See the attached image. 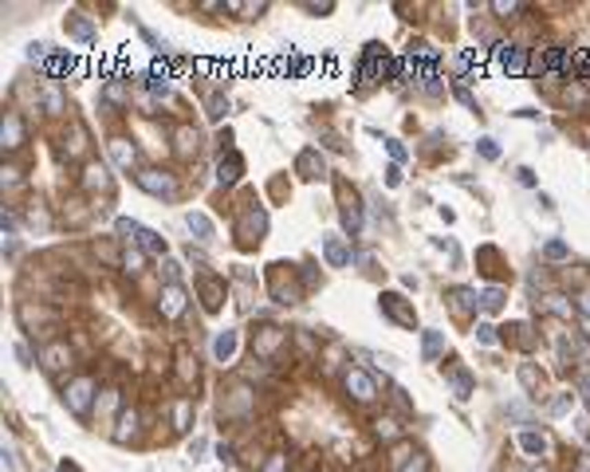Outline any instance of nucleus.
<instances>
[{"label": "nucleus", "instance_id": "nucleus-1", "mask_svg": "<svg viewBox=\"0 0 590 472\" xmlns=\"http://www.w3.org/2000/svg\"><path fill=\"white\" fill-rule=\"evenodd\" d=\"M91 398H95V378H75L67 389H63V405H67L75 417H87L91 414Z\"/></svg>", "mask_w": 590, "mask_h": 472}, {"label": "nucleus", "instance_id": "nucleus-2", "mask_svg": "<svg viewBox=\"0 0 590 472\" xmlns=\"http://www.w3.org/2000/svg\"><path fill=\"white\" fill-rule=\"evenodd\" d=\"M343 386H346V394H350L355 402H362V405L378 398V382H374V374H366V370H346Z\"/></svg>", "mask_w": 590, "mask_h": 472}, {"label": "nucleus", "instance_id": "nucleus-3", "mask_svg": "<svg viewBox=\"0 0 590 472\" xmlns=\"http://www.w3.org/2000/svg\"><path fill=\"white\" fill-rule=\"evenodd\" d=\"M496 59H500V67L508 71L512 79H520L527 71V47H520V43H496Z\"/></svg>", "mask_w": 590, "mask_h": 472}, {"label": "nucleus", "instance_id": "nucleus-4", "mask_svg": "<svg viewBox=\"0 0 590 472\" xmlns=\"http://www.w3.org/2000/svg\"><path fill=\"white\" fill-rule=\"evenodd\" d=\"M185 303H189V292L181 283H165L162 295H158V311H162L165 319H178L181 311H185Z\"/></svg>", "mask_w": 590, "mask_h": 472}, {"label": "nucleus", "instance_id": "nucleus-5", "mask_svg": "<svg viewBox=\"0 0 590 472\" xmlns=\"http://www.w3.org/2000/svg\"><path fill=\"white\" fill-rule=\"evenodd\" d=\"M138 185H142L146 193H154V197H173L178 193V181L169 178V173H162V169H142V173H138Z\"/></svg>", "mask_w": 590, "mask_h": 472}, {"label": "nucleus", "instance_id": "nucleus-6", "mask_svg": "<svg viewBox=\"0 0 590 472\" xmlns=\"http://www.w3.org/2000/svg\"><path fill=\"white\" fill-rule=\"evenodd\" d=\"M63 32H67V36H75L83 47H95V43H98V28L87 20V16H79V12H71L67 20H63Z\"/></svg>", "mask_w": 590, "mask_h": 472}, {"label": "nucleus", "instance_id": "nucleus-7", "mask_svg": "<svg viewBox=\"0 0 590 472\" xmlns=\"http://www.w3.org/2000/svg\"><path fill=\"white\" fill-rule=\"evenodd\" d=\"M323 256H327L330 268H346V264H350V248H346V240L339 233L323 236Z\"/></svg>", "mask_w": 590, "mask_h": 472}, {"label": "nucleus", "instance_id": "nucleus-8", "mask_svg": "<svg viewBox=\"0 0 590 472\" xmlns=\"http://www.w3.org/2000/svg\"><path fill=\"white\" fill-rule=\"evenodd\" d=\"M382 311L390 315L394 323H401V327H417V315H413V307H405V299L401 295H382Z\"/></svg>", "mask_w": 590, "mask_h": 472}, {"label": "nucleus", "instance_id": "nucleus-9", "mask_svg": "<svg viewBox=\"0 0 590 472\" xmlns=\"http://www.w3.org/2000/svg\"><path fill=\"white\" fill-rule=\"evenodd\" d=\"M0 138H4V150H20L24 146V118L16 111L4 114V126H0Z\"/></svg>", "mask_w": 590, "mask_h": 472}, {"label": "nucleus", "instance_id": "nucleus-10", "mask_svg": "<svg viewBox=\"0 0 590 472\" xmlns=\"http://www.w3.org/2000/svg\"><path fill=\"white\" fill-rule=\"evenodd\" d=\"M264 228H268V213H264V208H252V213L244 217V224H240V233H244V244L260 240Z\"/></svg>", "mask_w": 590, "mask_h": 472}, {"label": "nucleus", "instance_id": "nucleus-11", "mask_svg": "<svg viewBox=\"0 0 590 472\" xmlns=\"http://www.w3.org/2000/svg\"><path fill=\"white\" fill-rule=\"evenodd\" d=\"M110 158H114V166H118V169H134L138 166V150L126 138H114V142H110Z\"/></svg>", "mask_w": 590, "mask_h": 472}, {"label": "nucleus", "instance_id": "nucleus-12", "mask_svg": "<svg viewBox=\"0 0 590 472\" xmlns=\"http://www.w3.org/2000/svg\"><path fill=\"white\" fill-rule=\"evenodd\" d=\"M236 343H240V334H236V331H220L217 339H213V358H217V362H233Z\"/></svg>", "mask_w": 590, "mask_h": 472}, {"label": "nucleus", "instance_id": "nucleus-13", "mask_svg": "<svg viewBox=\"0 0 590 472\" xmlns=\"http://www.w3.org/2000/svg\"><path fill=\"white\" fill-rule=\"evenodd\" d=\"M295 169H299L303 178H323V173H327L323 158H319V150H303L299 158H295Z\"/></svg>", "mask_w": 590, "mask_h": 472}, {"label": "nucleus", "instance_id": "nucleus-14", "mask_svg": "<svg viewBox=\"0 0 590 472\" xmlns=\"http://www.w3.org/2000/svg\"><path fill=\"white\" fill-rule=\"evenodd\" d=\"M343 228H346L350 236H358V233H362V208H358L355 193H350V197L343 193Z\"/></svg>", "mask_w": 590, "mask_h": 472}, {"label": "nucleus", "instance_id": "nucleus-15", "mask_svg": "<svg viewBox=\"0 0 590 472\" xmlns=\"http://www.w3.org/2000/svg\"><path fill=\"white\" fill-rule=\"evenodd\" d=\"M75 67H79V59L71 56V52H67V56H63V52H55V56L43 63V75H48V79H59V75H67V71H75Z\"/></svg>", "mask_w": 590, "mask_h": 472}, {"label": "nucleus", "instance_id": "nucleus-16", "mask_svg": "<svg viewBox=\"0 0 590 472\" xmlns=\"http://www.w3.org/2000/svg\"><path fill=\"white\" fill-rule=\"evenodd\" d=\"M421 354L425 362H437L445 354V331H421Z\"/></svg>", "mask_w": 590, "mask_h": 472}, {"label": "nucleus", "instance_id": "nucleus-17", "mask_svg": "<svg viewBox=\"0 0 590 472\" xmlns=\"http://www.w3.org/2000/svg\"><path fill=\"white\" fill-rule=\"evenodd\" d=\"M449 386H453V394L465 402V398H472V386H476V382H472V374H468L465 366H453V370H449Z\"/></svg>", "mask_w": 590, "mask_h": 472}, {"label": "nucleus", "instance_id": "nucleus-18", "mask_svg": "<svg viewBox=\"0 0 590 472\" xmlns=\"http://www.w3.org/2000/svg\"><path fill=\"white\" fill-rule=\"evenodd\" d=\"M240 169H244L240 153H229V158H220V166H217V181H220V185H233V181L240 178Z\"/></svg>", "mask_w": 590, "mask_h": 472}, {"label": "nucleus", "instance_id": "nucleus-19", "mask_svg": "<svg viewBox=\"0 0 590 472\" xmlns=\"http://www.w3.org/2000/svg\"><path fill=\"white\" fill-rule=\"evenodd\" d=\"M280 343H284V331H280V327H264V331L256 334L252 350H256V354H272V350L280 347Z\"/></svg>", "mask_w": 590, "mask_h": 472}, {"label": "nucleus", "instance_id": "nucleus-20", "mask_svg": "<svg viewBox=\"0 0 590 472\" xmlns=\"http://www.w3.org/2000/svg\"><path fill=\"white\" fill-rule=\"evenodd\" d=\"M185 224H189V233L197 236V240H213V236H217L213 233V221H209L205 213H193L189 208V213H185Z\"/></svg>", "mask_w": 590, "mask_h": 472}, {"label": "nucleus", "instance_id": "nucleus-21", "mask_svg": "<svg viewBox=\"0 0 590 472\" xmlns=\"http://www.w3.org/2000/svg\"><path fill=\"white\" fill-rule=\"evenodd\" d=\"M449 295H453V311H456V315H472V311H476V299H481L472 288H453Z\"/></svg>", "mask_w": 590, "mask_h": 472}, {"label": "nucleus", "instance_id": "nucleus-22", "mask_svg": "<svg viewBox=\"0 0 590 472\" xmlns=\"http://www.w3.org/2000/svg\"><path fill=\"white\" fill-rule=\"evenodd\" d=\"M248 405H252V394L244 386L233 389V402H220V414L224 417H236V414H248Z\"/></svg>", "mask_w": 590, "mask_h": 472}, {"label": "nucleus", "instance_id": "nucleus-23", "mask_svg": "<svg viewBox=\"0 0 590 472\" xmlns=\"http://www.w3.org/2000/svg\"><path fill=\"white\" fill-rule=\"evenodd\" d=\"M201 295H205V311H220L224 292H220V283L213 276H201Z\"/></svg>", "mask_w": 590, "mask_h": 472}, {"label": "nucleus", "instance_id": "nucleus-24", "mask_svg": "<svg viewBox=\"0 0 590 472\" xmlns=\"http://www.w3.org/2000/svg\"><path fill=\"white\" fill-rule=\"evenodd\" d=\"M138 248L150 252V256H165V236H158L154 228H142L138 233Z\"/></svg>", "mask_w": 590, "mask_h": 472}, {"label": "nucleus", "instance_id": "nucleus-25", "mask_svg": "<svg viewBox=\"0 0 590 472\" xmlns=\"http://www.w3.org/2000/svg\"><path fill=\"white\" fill-rule=\"evenodd\" d=\"M398 472H429V457L425 453H398Z\"/></svg>", "mask_w": 590, "mask_h": 472}, {"label": "nucleus", "instance_id": "nucleus-26", "mask_svg": "<svg viewBox=\"0 0 590 472\" xmlns=\"http://www.w3.org/2000/svg\"><path fill=\"white\" fill-rule=\"evenodd\" d=\"M520 449L527 457H543L547 453V437L543 433H520Z\"/></svg>", "mask_w": 590, "mask_h": 472}, {"label": "nucleus", "instance_id": "nucleus-27", "mask_svg": "<svg viewBox=\"0 0 590 472\" xmlns=\"http://www.w3.org/2000/svg\"><path fill=\"white\" fill-rule=\"evenodd\" d=\"M134 433H138V414H134V409H126V414L118 417V429H114V441H118V444H126L130 437H134Z\"/></svg>", "mask_w": 590, "mask_h": 472}, {"label": "nucleus", "instance_id": "nucleus-28", "mask_svg": "<svg viewBox=\"0 0 590 472\" xmlns=\"http://www.w3.org/2000/svg\"><path fill=\"white\" fill-rule=\"evenodd\" d=\"M189 425H193V402H173V429L178 433H189Z\"/></svg>", "mask_w": 590, "mask_h": 472}, {"label": "nucleus", "instance_id": "nucleus-29", "mask_svg": "<svg viewBox=\"0 0 590 472\" xmlns=\"http://www.w3.org/2000/svg\"><path fill=\"white\" fill-rule=\"evenodd\" d=\"M67 358H71L67 347H59V343L43 350V366H48V370H63V366H67Z\"/></svg>", "mask_w": 590, "mask_h": 472}, {"label": "nucleus", "instance_id": "nucleus-30", "mask_svg": "<svg viewBox=\"0 0 590 472\" xmlns=\"http://www.w3.org/2000/svg\"><path fill=\"white\" fill-rule=\"evenodd\" d=\"M103 103H107V107H123V103H126V87H123V79H110V83L103 87Z\"/></svg>", "mask_w": 590, "mask_h": 472}, {"label": "nucleus", "instance_id": "nucleus-31", "mask_svg": "<svg viewBox=\"0 0 590 472\" xmlns=\"http://www.w3.org/2000/svg\"><path fill=\"white\" fill-rule=\"evenodd\" d=\"M504 299H508V295H504V288H484V292H481V307H484V311H500V307H504Z\"/></svg>", "mask_w": 590, "mask_h": 472}, {"label": "nucleus", "instance_id": "nucleus-32", "mask_svg": "<svg viewBox=\"0 0 590 472\" xmlns=\"http://www.w3.org/2000/svg\"><path fill=\"white\" fill-rule=\"evenodd\" d=\"M543 67H547L551 75H559V71H567L571 63H567V56L559 52V47H547V56H543Z\"/></svg>", "mask_w": 590, "mask_h": 472}, {"label": "nucleus", "instance_id": "nucleus-33", "mask_svg": "<svg viewBox=\"0 0 590 472\" xmlns=\"http://www.w3.org/2000/svg\"><path fill=\"white\" fill-rule=\"evenodd\" d=\"M83 181H87V189H107V185H110V178H107V169H103V166H91Z\"/></svg>", "mask_w": 590, "mask_h": 472}, {"label": "nucleus", "instance_id": "nucleus-34", "mask_svg": "<svg viewBox=\"0 0 590 472\" xmlns=\"http://www.w3.org/2000/svg\"><path fill=\"white\" fill-rule=\"evenodd\" d=\"M520 382L531 389V394H539V386H543V374H539L536 366H520Z\"/></svg>", "mask_w": 590, "mask_h": 472}, {"label": "nucleus", "instance_id": "nucleus-35", "mask_svg": "<svg viewBox=\"0 0 590 472\" xmlns=\"http://www.w3.org/2000/svg\"><path fill=\"white\" fill-rule=\"evenodd\" d=\"M43 107H48V114H63V95L55 87H43Z\"/></svg>", "mask_w": 590, "mask_h": 472}, {"label": "nucleus", "instance_id": "nucleus-36", "mask_svg": "<svg viewBox=\"0 0 590 472\" xmlns=\"http://www.w3.org/2000/svg\"><path fill=\"white\" fill-rule=\"evenodd\" d=\"M205 107H209V118H213V122H217V118H224V114H229V98H224V95H213V98H209V103H205Z\"/></svg>", "mask_w": 590, "mask_h": 472}, {"label": "nucleus", "instance_id": "nucleus-37", "mask_svg": "<svg viewBox=\"0 0 590 472\" xmlns=\"http://www.w3.org/2000/svg\"><path fill=\"white\" fill-rule=\"evenodd\" d=\"M543 256H547V260H567L571 248H567V240H547V244H543Z\"/></svg>", "mask_w": 590, "mask_h": 472}, {"label": "nucleus", "instance_id": "nucleus-38", "mask_svg": "<svg viewBox=\"0 0 590 472\" xmlns=\"http://www.w3.org/2000/svg\"><path fill=\"white\" fill-rule=\"evenodd\" d=\"M114 228H118V236H126V240H138V233H142V224L130 221V217H118V221H114Z\"/></svg>", "mask_w": 590, "mask_h": 472}, {"label": "nucleus", "instance_id": "nucleus-39", "mask_svg": "<svg viewBox=\"0 0 590 472\" xmlns=\"http://www.w3.org/2000/svg\"><path fill=\"white\" fill-rule=\"evenodd\" d=\"M197 150V130H178V153Z\"/></svg>", "mask_w": 590, "mask_h": 472}, {"label": "nucleus", "instance_id": "nucleus-40", "mask_svg": "<svg viewBox=\"0 0 590 472\" xmlns=\"http://www.w3.org/2000/svg\"><path fill=\"white\" fill-rule=\"evenodd\" d=\"M476 153H481L484 162H496V158H500V146H496V138H481L476 142Z\"/></svg>", "mask_w": 590, "mask_h": 472}, {"label": "nucleus", "instance_id": "nucleus-41", "mask_svg": "<svg viewBox=\"0 0 590 472\" xmlns=\"http://www.w3.org/2000/svg\"><path fill=\"white\" fill-rule=\"evenodd\" d=\"M142 260H146V252L142 248H126V256H123L126 272H142Z\"/></svg>", "mask_w": 590, "mask_h": 472}, {"label": "nucleus", "instance_id": "nucleus-42", "mask_svg": "<svg viewBox=\"0 0 590 472\" xmlns=\"http://www.w3.org/2000/svg\"><path fill=\"white\" fill-rule=\"evenodd\" d=\"M146 87H150L154 95H169V79H165V75H150V79H146Z\"/></svg>", "mask_w": 590, "mask_h": 472}, {"label": "nucleus", "instance_id": "nucleus-43", "mask_svg": "<svg viewBox=\"0 0 590 472\" xmlns=\"http://www.w3.org/2000/svg\"><path fill=\"white\" fill-rule=\"evenodd\" d=\"M162 276H165V283H178L181 264H178V260H162Z\"/></svg>", "mask_w": 590, "mask_h": 472}, {"label": "nucleus", "instance_id": "nucleus-44", "mask_svg": "<svg viewBox=\"0 0 590 472\" xmlns=\"http://www.w3.org/2000/svg\"><path fill=\"white\" fill-rule=\"evenodd\" d=\"M28 59H32V63H48V43H32V47H28Z\"/></svg>", "mask_w": 590, "mask_h": 472}, {"label": "nucleus", "instance_id": "nucleus-45", "mask_svg": "<svg viewBox=\"0 0 590 472\" xmlns=\"http://www.w3.org/2000/svg\"><path fill=\"white\" fill-rule=\"evenodd\" d=\"M492 12H500V16H516V12H523V4H516V0H508V4H504V0H496V4H492Z\"/></svg>", "mask_w": 590, "mask_h": 472}, {"label": "nucleus", "instance_id": "nucleus-46", "mask_svg": "<svg viewBox=\"0 0 590 472\" xmlns=\"http://www.w3.org/2000/svg\"><path fill=\"white\" fill-rule=\"evenodd\" d=\"M476 339H481L484 347H492V343H496V331L488 327V323H476Z\"/></svg>", "mask_w": 590, "mask_h": 472}, {"label": "nucleus", "instance_id": "nucleus-47", "mask_svg": "<svg viewBox=\"0 0 590 472\" xmlns=\"http://www.w3.org/2000/svg\"><path fill=\"white\" fill-rule=\"evenodd\" d=\"M567 409H571V394H559V398L551 402V414L559 417V414H567Z\"/></svg>", "mask_w": 590, "mask_h": 472}, {"label": "nucleus", "instance_id": "nucleus-48", "mask_svg": "<svg viewBox=\"0 0 590 472\" xmlns=\"http://www.w3.org/2000/svg\"><path fill=\"white\" fill-rule=\"evenodd\" d=\"M575 75H582V79H590V52H582V56L575 59Z\"/></svg>", "mask_w": 590, "mask_h": 472}, {"label": "nucleus", "instance_id": "nucleus-49", "mask_svg": "<svg viewBox=\"0 0 590 472\" xmlns=\"http://www.w3.org/2000/svg\"><path fill=\"white\" fill-rule=\"evenodd\" d=\"M138 32H142V40H146V43H150V47H154V52H165V40H158V36H154V32H150V28H138Z\"/></svg>", "mask_w": 590, "mask_h": 472}, {"label": "nucleus", "instance_id": "nucleus-50", "mask_svg": "<svg viewBox=\"0 0 590 472\" xmlns=\"http://www.w3.org/2000/svg\"><path fill=\"white\" fill-rule=\"evenodd\" d=\"M453 95L461 98V103H465V107H472V111H476V98L468 95V87H461V83H456V87H453Z\"/></svg>", "mask_w": 590, "mask_h": 472}, {"label": "nucleus", "instance_id": "nucleus-51", "mask_svg": "<svg viewBox=\"0 0 590 472\" xmlns=\"http://www.w3.org/2000/svg\"><path fill=\"white\" fill-rule=\"evenodd\" d=\"M378 437H398V425L386 417V421H378Z\"/></svg>", "mask_w": 590, "mask_h": 472}, {"label": "nucleus", "instance_id": "nucleus-52", "mask_svg": "<svg viewBox=\"0 0 590 472\" xmlns=\"http://www.w3.org/2000/svg\"><path fill=\"white\" fill-rule=\"evenodd\" d=\"M264 472H288V457H272Z\"/></svg>", "mask_w": 590, "mask_h": 472}, {"label": "nucleus", "instance_id": "nucleus-53", "mask_svg": "<svg viewBox=\"0 0 590 472\" xmlns=\"http://www.w3.org/2000/svg\"><path fill=\"white\" fill-rule=\"evenodd\" d=\"M578 394H582V402L590 405V370H587L582 378H578Z\"/></svg>", "mask_w": 590, "mask_h": 472}, {"label": "nucleus", "instance_id": "nucleus-54", "mask_svg": "<svg viewBox=\"0 0 590 472\" xmlns=\"http://www.w3.org/2000/svg\"><path fill=\"white\" fill-rule=\"evenodd\" d=\"M16 358H20V366H32V350L24 343H16Z\"/></svg>", "mask_w": 590, "mask_h": 472}, {"label": "nucleus", "instance_id": "nucleus-55", "mask_svg": "<svg viewBox=\"0 0 590 472\" xmlns=\"http://www.w3.org/2000/svg\"><path fill=\"white\" fill-rule=\"evenodd\" d=\"M551 311H559V315H571V307L563 303V295H551Z\"/></svg>", "mask_w": 590, "mask_h": 472}, {"label": "nucleus", "instance_id": "nucleus-56", "mask_svg": "<svg viewBox=\"0 0 590 472\" xmlns=\"http://www.w3.org/2000/svg\"><path fill=\"white\" fill-rule=\"evenodd\" d=\"M386 146L394 153V162H405V146H401V142H386Z\"/></svg>", "mask_w": 590, "mask_h": 472}, {"label": "nucleus", "instance_id": "nucleus-57", "mask_svg": "<svg viewBox=\"0 0 590 472\" xmlns=\"http://www.w3.org/2000/svg\"><path fill=\"white\" fill-rule=\"evenodd\" d=\"M217 460H220V464H233V449H229V444H220V449H217Z\"/></svg>", "mask_w": 590, "mask_h": 472}, {"label": "nucleus", "instance_id": "nucleus-58", "mask_svg": "<svg viewBox=\"0 0 590 472\" xmlns=\"http://www.w3.org/2000/svg\"><path fill=\"white\" fill-rule=\"evenodd\" d=\"M386 181H390V185H401V169L390 166V169H386Z\"/></svg>", "mask_w": 590, "mask_h": 472}, {"label": "nucleus", "instance_id": "nucleus-59", "mask_svg": "<svg viewBox=\"0 0 590 472\" xmlns=\"http://www.w3.org/2000/svg\"><path fill=\"white\" fill-rule=\"evenodd\" d=\"M516 178H520V185H536V178H531V169H516Z\"/></svg>", "mask_w": 590, "mask_h": 472}, {"label": "nucleus", "instance_id": "nucleus-60", "mask_svg": "<svg viewBox=\"0 0 590 472\" xmlns=\"http://www.w3.org/2000/svg\"><path fill=\"white\" fill-rule=\"evenodd\" d=\"M197 453H205V441H201V437H197V441L189 444V457H193V460H197Z\"/></svg>", "mask_w": 590, "mask_h": 472}, {"label": "nucleus", "instance_id": "nucleus-61", "mask_svg": "<svg viewBox=\"0 0 590 472\" xmlns=\"http://www.w3.org/2000/svg\"><path fill=\"white\" fill-rule=\"evenodd\" d=\"M578 307H582V315H590V292H582V299H578Z\"/></svg>", "mask_w": 590, "mask_h": 472}, {"label": "nucleus", "instance_id": "nucleus-62", "mask_svg": "<svg viewBox=\"0 0 590 472\" xmlns=\"http://www.w3.org/2000/svg\"><path fill=\"white\" fill-rule=\"evenodd\" d=\"M575 472H590V457H578V464H575Z\"/></svg>", "mask_w": 590, "mask_h": 472}, {"label": "nucleus", "instance_id": "nucleus-63", "mask_svg": "<svg viewBox=\"0 0 590 472\" xmlns=\"http://www.w3.org/2000/svg\"><path fill=\"white\" fill-rule=\"evenodd\" d=\"M582 331H587V339H590V315H582Z\"/></svg>", "mask_w": 590, "mask_h": 472}, {"label": "nucleus", "instance_id": "nucleus-64", "mask_svg": "<svg viewBox=\"0 0 590 472\" xmlns=\"http://www.w3.org/2000/svg\"><path fill=\"white\" fill-rule=\"evenodd\" d=\"M527 472H547V469H527Z\"/></svg>", "mask_w": 590, "mask_h": 472}]
</instances>
